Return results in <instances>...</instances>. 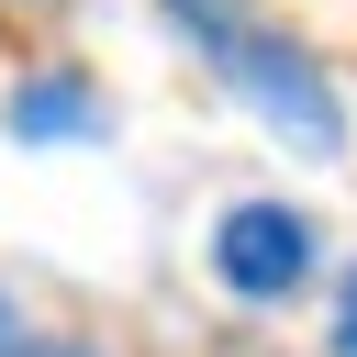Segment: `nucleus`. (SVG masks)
Masks as SVG:
<instances>
[{"mask_svg":"<svg viewBox=\"0 0 357 357\" xmlns=\"http://www.w3.org/2000/svg\"><path fill=\"white\" fill-rule=\"evenodd\" d=\"M335 357H357V279H346V301H335Z\"/></svg>","mask_w":357,"mask_h":357,"instance_id":"nucleus-4","label":"nucleus"},{"mask_svg":"<svg viewBox=\"0 0 357 357\" xmlns=\"http://www.w3.org/2000/svg\"><path fill=\"white\" fill-rule=\"evenodd\" d=\"M11 346H22V312H11V301H0V357H11Z\"/></svg>","mask_w":357,"mask_h":357,"instance_id":"nucleus-6","label":"nucleus"},{"mask_svg":"<svg viewBox=\"0 0 357 357\" xmlns=\"http://www.w3.org/2000/svg\"><path fill=\"white\" fill-rule=\"evenodd\" d=\"M178 22H201V33H212V22H223V0H178Z\"/></svg>","mask_w":357,"mask_h":357,"instance_id":"nucleus-5","label":"nucleus"},{"mask_svg":"<svg viewBox=\"0 0 357 357\" xmlns=\"http://www.w3.org/2000/svg\"><path fill=\"white\" fill-rule=\"evenodd\" d=\"M11 134L22 145H78V134H100V100L78 78H33V89H11Z\"/></svg>","mask_w":357,"mask_h":357,"instance_id":"nucleus-3","label":"nucleus"},{"mask_svg":"<svg viewBox=\"0 0 357 357\" xmlns=\"http://www.w3.org/2000/svg\"><path fill=\"white\" fill-rule=\"evenodd\" d=\"M201 45H212L223 89H234L279 145H301V156H335V145H346V112H335V89H324L312 45H290V33H268V22H212Z\"/></svg>","mask_w":357,"mask_h":357,"instance_id":"nucleus-1","label":"nucleus"},{"mask_svg":"<svg viewBox=\"0 0 357 357\" xmlns=\"http://www.w3.org/2000/svg\"><path fill=\"white\" fill-rule=\"evenodd\" d=\"M11 357H89V346H11Z\"/></svg>","mask_w":357,"mask_h":357,"instance_id":"nucleus-7","label":"nucleus"},{"mask_svg":"<svg viewBox=\"0 0 357 357\" xmlns=\"http://www.w3.org/2000/svg\"><path fill=\"white\" fill-rule=\"evenodd\" d=\"M212 268H223L234 301H290V290L312 279V223H301L290 201H234V212L212 223Z\"/></svg>","mask_w":357,"mask_h":357,"instance_id":"nucleus-2","label":"nucleus"}]
</instances>
